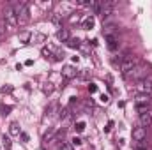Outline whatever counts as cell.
I'll use <instances>...</instances> for the list:
<instances>
[{
    "label": "cell",
    "mask_w": 152,
    "mask_h": 150,
    "mask_svg": "<svg viewBox=\"0 0 152 150\" xmlns=\"http://www.w3.org/2000/svg\"><path fill=\"white\" fill-rule=\"evenodd\" d=\"M124 78L126 79H133V81H142L145 78H151V67L145 66V64H138L133 71H129Z\"/></svg>",
    "instance_id": "obj_1"
},
{
    "label": "cell",
    "mask_w": 152,
    "mask_h": 150,
    "mask_svg": "<svg viewBox=\"0 0 152 150\" xmlns=\"http://www.w3.org/2000/svg\"><path fill=\"white\" fill-rule=\"evenodd\" d=\"M14 9H16V14H18V25L20 27H25L28 23V20H30V4L28 2H23L18 7H14Z\"/></svg>",
    "instance_id": "obj_2"
},
{
    "label": "cell",
    "mask_w": 152,
    "mask_h": 150,
    "mask_svg": "<svg viewBox=\"0 0 152 150\" xmlns=\"http://www.w3.org/2000/svg\"><path fill=\"white\" fill-rule=\"evenodd\" d=\"M2 20L5 21V25H7L9 30H14V28L18 27V14H16V9H14L12 5H7V7L4 9V18H2Z\"/></svg>",
    "instance_id": "obj_3"
},
{
    "label": "cell",
    "mask_w": 152,
    "mask_h": 150,
    "mask_svg": "<svg viewBox=\"0 0 152 150\" xmlns=\"http://www.w3.org/2000/svg\"><path fill=\"white\" fill-rule=\"evenodd\" d=\"M138 64H140V57H136V55H126L122 58V62H120V73L126 76L129 71H133Z\"/></svg>",
    "instance_id": "obj_4"
},
{
    "label": "cell",
    "mask_w": 152,
    "mask_h": 150,
    "mask_svg": "<svg viewBox=\"0 0 152 150\" xmlns=\"http://www.w3.org/2000/svg\"><path fill=\"white\" fill-rule=\"evenodd\" d=\"M134 92L138 95H152V78H145L142 81H136Z\"/></svg>",
    "instance_id": "obj_5"
},
{
    "label": "cell",
    "mask_w": 152,
    "mask_h": 150,
    "mask_svg": "<svg viewBox=\"0 0 152 150\" xmlns=\"http://www.w3.org/2000/svg\"><path fill=\"white\" fill-rule=\"evenodd\" d=\"M134 106L140 113L147 111L152 108V95H136L134 99Z\"/></svg>",
    "instance_id": "obj_6"
},
{
    "label": "cell",
    "mask_w": 152,
    "mask_h": 150,
    "mask_svg": "<svg viewBox=\"0 0 152 150\" xmlns=\"http://www.w3.org/2000/svg\"><path fill=\"white\" fill-rule=\"evenodd\" d=\"M131 134H133V140H134V141H138V143H142V141H145V140H147V129H145V127H142V125L134 127Z\"/></svg>",
    "instance_id": "obj_7"
},
{
    "label": "cell",
    "mask_w": 152,
    "mask_h": 150,
    "mask_svg": "<svg viewBox=\"0 0 152 150\" xmlns=\"http://www.w3.org/2000/svg\"><path fill=\"white\" fill-rule=\"evenodd\" d=\"M113 7H115L113 2H103L101 7H99V12H97V14H101L103 20H104V18H108V16L113 12Z\"/></svg>",
    "instance_id": "obj_8"
},
{
    "label": "cell",
    "mask_w": 152,
    "mask_h": 150,
    "mask_svg": "<svg viewBox=\"0 0 152 150\" xmlns=\"http://www.w3.org/2000/svg\"><path fill=\"white\" fill-rule=\"evenodd\" d=\"M140 125L145 127V129L152 125V110H147V111L140 113Z\"/></svg>",
    "instance_id": "obj_9"
},
{
    "label": "cell",
    "mask_w": 152,
    "mask_h": 150,
    "mask_svg": "<svg viewBox=\"0 0 152 150\" xmlns=\"http://www.w3.org/2000/svg\"><path fill=\"white\" fill-rule=\"evenodd\" d=\"M62 76L66 79H73V78L78 76V69H76L75 66H64L62 67Z\"/></svg>",
    "instance_id": "obj_10"
},
{
    "label": "cell",
    "mask_w": 152,
    "mask_h": 150,
    "mask_svg": "<svg viewBox=\"0 0 152 150\" xmlns=\"http://www.w3.org/2000/svg\"><path fill=\"white\" fill-rule=\"evenodd\" d=\"M106 46H108L110 51H117L118 50V39H117V36H108L106 37Z\"/></svg>",
    "instance_id": "obj_11"
},
{
    "label": "cell",
    "mask_w": 152,
    "mask_h": 150,
    "mask_svg": "<svg viewBox=\"0 0 152 150\" xmlns=\"http://www.w3.org/2000/svg\"><path fill=\"white\" fill-rule=\"evenodd\" d=\"M57 39H58V41H62V42H67V41H69V30H67V28H60V30H58V32H57Z\"/></svg>",
    "instance_id": "obj_12"
},
{
    "label": "cell",
    "mask_w": 152,
    "mask_h": 150,
    "mask_svg": "<svg viewBox=\"0 0 152 150\" xmlns=\"http://www.w3.org/2000/svg\"><path fill=\"white\" fill-rule=\"evenodd\" d=\"M81 25H83V28H85V30H90V28H94V25H96V20H94V16H88V18H87V20H85Z\"/></svg>",
    "instance_id": "obj_13"
},
{
    "label": "cell",
    "mask_w": 152,
    "mask_h": 150,
    "mask_svg": "<svg viewBox=\"0 0 152 150\" xmlns=\"http://www.w3.org/2000/svg\"><path fill=\"white\" fill-rule=\"evenodd\" d=\"M9 133H11L12 136H20V134H21V131H20V124H18V122H12V124L9 125Z\"/></svg>",
    "instance_id": "obj_14"
},
{
    "label": "cell",
    "mask_w": 152,
    "mask_h": 150,
    "mask_svg": "<svg viewBox=\"0 0 152 150\" xmlns=\"http://www.w3.org/2000/svg\"><path fill=\"white\" fill-rule=\"evenodd\" d=\"M2 143H4V149H5V150L12 149V141H11V138H9V136H2Z\"/></svg>",
    "instance_id": "obj_15"
},
{
    "label": "cell",
    "mask_w": 152,
    "mask_h": 150,
    "mask_svg": "<svg viewBox=\"0 0 152 150\" xmlns=\"http://www.w3.org/2000/svg\"><path fill=\"white\" fill-rule=\"evenodd\" d=\"M11 110H12V106H5V104H0V115H2V117H7V115L11 113Z\"/></svg>",
    "instance_id": "obj_16"
},
{
    "label": "cell",
    "mask_w": 152,
    "mask_h": 150,
    "mask_svg": "<svg viewBox=\"0 0 152 150\" xmlns=\"http://www.w3.org/2000/svg\"><path fill=\"white\" fill-rule=\"evenodd\" d=\"M55 111H57V103H51V104H50V108L46 110V117H51Z\"/></svg>",
    "instance_id": "obj_17"
},
{
    "label": "cell",
    "mask_w": 152,
    "mask_h": 150,
    "mask_svg": "<svg viewBox=\"0 0 152 150\" xmlns=\"http://www.w3.org/2000/svg\"><path fill=\"white\" fill-rule=\"evenodd\" d=\"M75 131L76 133H83V131H85V122H76L75 124Z\"/></svg>",
    "instance_id": "obj_18"
},
{
    "label": "cell",
    "mask_w": 152,
    "mask_h": 150,
    "mask_svg": "<svg viewBox=\"0 0 152 150\" xmlns=\"http://www.w3.org/2000/svg\"><path fill=\"white\" fill-rule=\"evenodd\" d=\"M67 46L69 48H80V39H69L67 41Z\"/></svg>",
    "instance_id": "obj_19"
},
{
    "label": "cell",
    "mask_w": 152,
    "mask_h": 150,
    "mask_svg": "<svg viewBox=\"0 0 152 150\" xmlns=\"http://www.w3.org/2000/svg\"><path fill=\"white\" fill-rule=\"evenodd\" d=\"M80 20H81V16H80V12H73V14L69 16V21H71V23H78Z\"/></svg>",
    "instance_id": "obj_20"
},
{
    "label": "cell",
    "mask_w": 152,
    "mask_h": 150,
    "mask_svg": "<svg viewBox=\"0 0 152 150\" xmlns=\"http://www.w3.org/2000/svg\"><path fill=\"white\" fill-rule=\"evenodd\" d=\"M73 149H75V147H73V143H67V141L60 145V150H73Z\"/></svg>",
    "instance_id": "obj_21"
},
{
    "label": "cell",
    "mask_w": 152,
    "mask_h": 150,
    "mask_svg": "<svg viewBox=\"0 0 152 150\" xmlns=\"http://www.w3.org/2000/svg\"><path fill=\"white\" fill-rule=\"evenodd\" d=\"M88 92H90V94H96V92H97V85H96V83H90V85H88Z\"/></svg>",
    "instance_id": "obj_22"
},
{
    "label": "cell",
    "mask_w": 152,
    "mask_h": 150,
    "mask_svg": "<svg viewBox=\"0 0 152 150\" xmlns=\"http://www.w3.org/2000/svg\"><path fill=\"white\" fill-rule=\"evenodd\" d=\"M42 90H44V94H51V90H53V87H51V83H46V87H44Z\"/></svg>",
    "instance_id": "obj_23"
},
{
    "label": "cell",
    "mask_w": 152,
    "mask_h": 150,
    "mask_svg": "<svg viewBox=\"0 0 152 150\" xmlns=\"http://www.w3.org/2000/svg\"><path fill=\"white\" fill-rule=\"evenodd\" d=\"M99 99H101V103H103V104H106V103H108V101H110V97H108V95H106V94H103V95H101V97H99Z\"/></svg>",
    "instance_id": "obj_24"
},
{
    "label": "cell",
    "mask_w": 152,
    "mask_h": 150,
    "mask_svg": "<svg viewBox=\"0 0 152 150\" xmlns=\"http://www.w3.org/2000/svg\"><path fill=\"white\" fill-rule=\"evenodd\" d=\"M71 143H73V147H78V145H81V140H80V138H76V136H75Z\"/></svg>",
    "instance_id": "obj_25"
},
{
    "label": "cell",
    "mask_w": 152,
    "mask_h": 150,
    "mask_svg": "<svg viewBox=\"0 0 152 150\" xmlns=\"http://www.w3.org/2000/svg\"><path fill=\"white\" fill-rule=\"evenodd\" d=\"M113 127V122H108V125L104 127V133H110V129Z\"/></svg>",
    "instance_id": "obj_26"
},
{
    "label": "cell",
    "mask_w": 152,
    "mask_h": 150,
    "mask_svg": "<svg viewBox=\"0 0 152 150\" xmlns=\"http://www.w3.org/2000/svg\"><path fill=\"white\" fill-rule=\"evenodd\" d=\"M12 90V87H2V92L5 94V92H11Z\"/></svg>",
    "instance_id": "obj_27"
},
{
    "label": "cell",
    "mask_w": 152,
    "mask_h": 150,
    "mask_svg": "<svg viewBox=\"0 0 152 150\" xmlns=\"http://www.w3.org/2000/svg\"><path fill=\"white\" fill-rule=\"evenodd\" d=\"M81 78H88V69H83V73H81Z\"/></svg>",
    "instance_id": "obj_28"
},
{
    "label": "cell",
    "mask_w": 152,
    "mask_h": 150,
    "mask_svg": "<svg viewBox=\"0 0 152 150\" xmlns=\"http://www.w3.org/2000/svg\"><path fill=\"white\" fill-rule=\"evenodd\" d=\"M21 140H23V141H28V134H25V133H21Z\"/></svg>",
    "instance_id": "obj_29"
},
{
    "label": "cell",
    "mask_w": 152,
    "mask_h": 150,
    "mask_svg": "<svg viewBox=\"0 0 152 150\" xmlns=\"http://www.w3.org/2000/svg\"><path fill=\"white\" fill-rule=\"evenodd\" d=\"M134 150H147V149H143V147H136Z\"/></svg>",
    "instance_id": "obj_30"
},
{
    "label": "cell",
    "mask_w": 152,
    "mask_h": 150,
    "mask_svg": "<svg viewBox=\"0 0 152 150\" xmlns=\"http://www.w3.org/2000/svg\"><path fill=\"white\" fill-rule=\"evenodd\" d=\"M0 37H2V34H0Z\"/></svg>",
    "instance_id": "obj_31"
}]
</instances>
